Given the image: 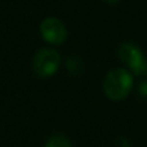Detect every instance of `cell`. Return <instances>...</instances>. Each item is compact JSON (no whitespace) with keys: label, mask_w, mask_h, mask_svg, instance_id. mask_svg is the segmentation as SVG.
Returning <instances> with one entry per match:
<instances>
[{"label":"cell","mask_w":147,"mask_h":147,"mask_svg":"<svg viewBox=\"0 0 147 147\" xmlns=\"http://www.w3.org/2000/svg\"><path fill=\"white\" fill-rule=\"evenodd\" d=\"M133 88V76L125 69H114L103 80V92L111 101H121Z\"/></svg>","instance_id":"obj_1"},{"label":"cell","mask_w":147,"mask_h":147,"mask_svg":"<svg viewBox=\"0 0 147 147\" xmlns=\"http://www.w3.org/2000/svg\"><path fill=\"white\" fill-rule=\"evenodd\" d=\"M117 57L133 74L147 75V61L143 58L141 49L133 43H123L117 48Z\"/></svg>","instance_id":"obj_2"},{"label":"cell","mask_w":147,"mask_h":147,"mask_svg":"<svg viewBox=\"0 0 147 147\" xmlns=\"http://www.w3.org/2000/svg\"><path fill=\"white\" fill-rule=\"evenodd\" d=\"M61 65V56L54 49L44 48L35 54L32 61V69L39 78H49L54 75Z\"/></svg>","instance_id":"obj_3"},{"label":"cell","mask_w":147,"mask_h":147,"mask_svg":"<svg viewBox=\"0 0 147 147\" xmlns=\"http://www.w3.org/2000/svg\"><path fill=\"white\" fill-rule=\"evenodd\" d=\"M40 32L43 35L44 40L53 44V45H59L67 38V30L65 25L54 17L45 18L41 22Z\"/></svg>","instance_id":"obj_4"},{"label":"cell","mask_w":147,"mask_h":147,"mask_svg":"<svg viewBox=\"0 0 147 147\" xmlns=\"http://www.w3.org/2000/svg\"><path fill=\"white\" fill-rule=\"evenodd\" d=\"M45 147H72L69 140H66L62 136H54L47 142Z\"/></svg>","instance_id":"obj_5"},{"label":"cell","mask_w":147,"mask_h":147,"mask_svg":"<svg viewBox=\"0 0 147 147\" xmlns=\"http://www.w3.org/2000/svg\"><path fill=\"white\" fill-rule=\"evenodd\" d=\"M105 3H107V4H114V3H117L119 0H103Z\"/></svg>","instance_id":"obj_6"}]
</instances>
